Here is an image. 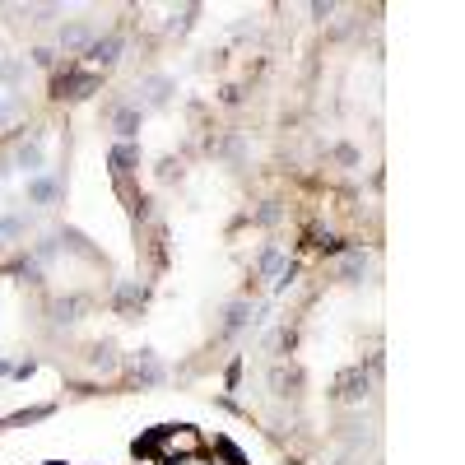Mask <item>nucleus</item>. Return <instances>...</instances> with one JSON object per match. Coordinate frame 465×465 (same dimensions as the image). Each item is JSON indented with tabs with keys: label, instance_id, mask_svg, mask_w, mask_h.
Listing matches in <instances>:
<instances>
[{
	"label": "nucleus",
	"instance_id": "obj_20",
	"mask_svg": "<svg viewBox=\"0 0 465 465\" xmlns=\"http://www.w3.org/2000/svg\"><path fill=\"white\" fill-rule=\"evenodd\" d=\"M52 465H61V461H52Z\"/></svg>",
	"mask_w": 465,
	"mask_h": 465
},
{
	"label": "nucleus",
	"instance_id": "obj_2",
	"mask_svg": "<svg viewBox=\"0 0 465 465\" xmlns=\"http://www.w3.org/2000/svg\"><path fill=\"white\" fill-rule=\"evenodd\" d=\"M117 56H122V37H117V33H112V37H98V42L89 47V61H93V66H112Z\"/></svg>",
	"mask_w": 465,
	"mask_h": 465
},
{
	"label": "nucleus",
	"instance_id": "obj_17",
	"mask_svg": "<svg viewBox=\"0 0 465 465\" xmlns=\"http://www.w3.org/2000/svg\"><path fill=\"white\" fill-rule=\"evenodd\" d=\"M14 112H19V98H5V102H0V126H5V122H10V117H14Z\"/></svg>",
	"mask_w": 465,
	"mask_h": 465
},
{
	"label": "nucleus",
	"instance_id": "obj_16",
	"mask_svg": "<svg viewBox=\"0 0 465 465\" xmlns=\"http://www.w3.org/2000/svg\"><path fill=\"white\" fill-rule=\"evenodd\" d=\"M19 228H23L19 219H0V242H5V237H19Z\"/></svg>",
	"mask_w": 465,
	"mask_h": 465
},
{
	"label": "nucleus",
	"instance_id": "obj_13",
	"mask_svg": "<svg viewBox=\"0 0 465 465\" xmlns=\"http://www.w3.org/2000/svg\"><path fill=\"white\" fill-rule=\"evenodd\" d=\"M344 275H349V279H354V275H363V270H367V256L363 252H349V256H344Z\"/></svg>",
	"mask_w": 465,
	"mask_h": 465
},
{
	"label": "nucleus",
	"instance_id": "obj_4",
	"mask_svg": "<svg viewBox=\"0 0 465 465\" xmlns=\"http://www.w3.org/2000/svg\"><path fill=\"white\" fill-rule=\"evenodd\" d=\"M247 322H252V302H232L228 317H223V335H237Z\"/></svg>",
	"mask_w": 465,
	"mask_h": 465
},
{
	"label": "nucleus",
	"instance_id": "obj_15",
	"mask_svg": "<svg viewBox=\"0 0 465 465\" xmlns=\"http://www.w3.org/2000/svg\"><path fill=\"white\" fill-rule=\"evenodd\" d=\"M19 75H23V66H19V61H0V84H14Z\"/></svg>",
	"mask_w": 465,
	"mask_h": 465
},
{
	"label": "nucleus",
	"instance_id": "obj_6",
	"mask_svg": "<svg viewBox=\"0 0 465 465\" xmlns=\"http://www.w3.org/2000/svg\"><path fill=\"white\" fill-rule=\"evenodd\" d=\"M135 158H140V149H135L131 140H122L117 149H112V167H117V172H131V163H135Z\"/></svg>",
	"mask_w": 465,
	"mask_h": 465
},
{
	"label": "nucleus",
	"instance_id": "obj_12",
	"mask_svg": "<svg viewBox=\"0 0 465 465\" xmlns=\"http://www.w3.org/2000/svg\"><path fill=\"white\" fill-rule=\"evenodd\" d=\"M19 167H42V144H19Z\"/></svg>",
	"mask_w": 465,
	"mask_h": 465
},
{
	"label": "nucleus",
	"instance_id": "obj_1",
	"mask_svg": "<svg viewBox=\"0 0 465 465\" xmlns=\"http://www.w3.org/2000/svg\"><path fill=\"white\" fill-rule=\"evenodd\" d=\"M98 89V75L93 70H66V75H56V98H89Z\"/></svg>",
	"mask_w": 465,
	"mask_h": 465
},
{
	"label": "nucleus",
	"instance_id": "obj_11",
	"mask_svg": "<svg viewBox=\"0 0 465 465\" xmlns=\"http://www.w3.org/2000/svg\"><path fill=\"white\" fill-rule=\"evenodd\" d=\"M93 367H98V372H112V367H117V349H112V344H98V349H93Z\"/></svg>",
	"mask_w": 465,
	"mask_h": 465
},
{
	"label": "nucleus",
	"instance_id": "obj_18",
	"mask_svg": "<svg viewBox=\"0 0 465 465\" xmlns=\"http://www.w3.org/2000/svg\"><path fill=\"white\" fill-rule=\"evenodd\" d=\"M33 61H37V66H52V61H56V52H47V47H37V52H33Z\"/></svg>",
	"mask_w": 465,
	"mask_h": 465
},
{
	"label": "nucleus",
	"instance_id": "obj_5",
	"mask_svg": "<svg viewBox=\"0 0 465 465\" xmlns=\"http://www.w3.org/2000/svg\"><path fill=\"white\" fill-rule=\"evenodd\" d=\"M61 47H66V52H79V47H93V33L84 28V23H70L66 33H61Z\"/></svg>",
	"mask_w": 465,
	"mask_h": 465
},
{
	"label": "nucleus",
	"instance_id": "obj_9",
	"mask_svg": "<svg viewBox=\"0 0 465 465\" xmlns=\"http://www.w3.org/2000/svg\"><path fill=\"white\" fill-rule=\"evenodd\" d=\"M52 196H56V182H47V177L28 182V200H33V205H47Z\"/></svg>",
	"mask_w": 465,
	"mask_h": 465
},
{
	"label": "nucleus",
	"instance_id": "obj_10",
	"mask_svg": "<svg viewBox=\"0 0 465 465\" xmlns=\"http://www.w3.org/2000/svg\"><path fill=\"white\" fill-rule=\"evenodd\" d=\"M167 93H172V79H163V75H158V79H149V107H163V102H167Z\"/></svg>",
	"mask_w": 465,
	"mask_h": 465
},
{
	"label": "nucleus",
	"instance_id": "obj_14",
	"mask_svg": "<svg viewBox=\"0 0 465 465\" xmlns=\"http://www.w3.org/2000/svg\"><path fill=\"white\" fill-rule=\"evenodd\" d=\"M75 312H79V298H61L52 307V317H56V322H75Z\"/></svg>",
	"mask_w": 465,
	"mask_h": 465
},
{
	"label": "nucleus",
	"instance_id": "obj_3",
	"mask_svg": "<svg viewBox=\"0 0 465 465\" xmlns=\"http://www.w3.org/2000/svg\"><path fill=\"white\" fill-rule=\"evenodd\" d=\"M288 261H284V252H279V247H266V252H261V275H270V279H279V284H284V275H288Z\"/></svg>",
	"mask_w": 465,
	"mask_h": 465
},
{
	"label": "nucleus",
	"instance_id": "obj_8",
	"mask_svg": "<svg viewBox=\"0 0 465 465\" xmlns=\"http://www.w3.org/2000/svg\"><path fill=\"white\" fill-rule=\"evenodd\" d=\"M363 396H367V377H363V372H349V377H344L340 400H349V405H354V400H363Z\"/></svg>",
	"mask_w": 465,
	"mask_h": 465
},
{
	"label": "nucleus",
	"instance_id": "obj_19",
	"mask_svg": "<svg viewBox=\"0 0 465 465\" xmlns=\"http://www.w3.org/2000/svg\"><path fill=\"white\" fill-rule=\"evenodd\" d=\"M5 372H14V367H10V363H0V377H5Z\"/></svg>",
	"mask_w": 465,
	"mask_h": 465
},
{
	"label": "nucleus",
	"instance_id": "obj_7",
	"mask_svg": "<svg viewBox=\"0 0 465 465\" xmlns=\"http://www.w3.org/2000/svg\"><path fill=\"white\" fill-rule=\"evenodd\" d=\"M112 126L122 131V140H131V135L140 131V112H135V107H122L117 117H112Z\"/></svg>",
	"mask_w": 465,
	"mask_h": 465
}]
</instances>
